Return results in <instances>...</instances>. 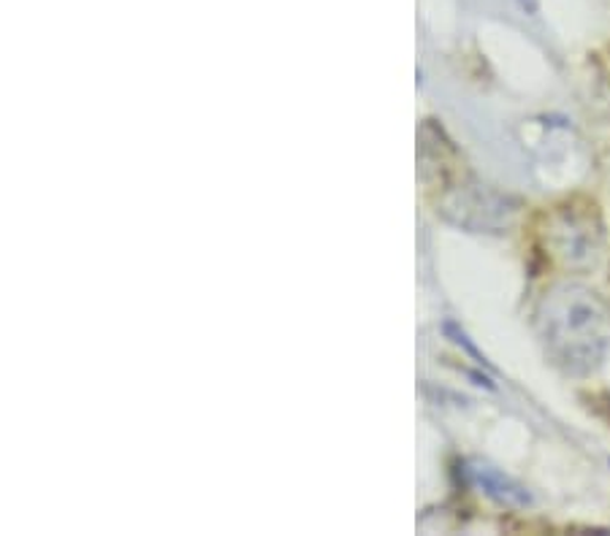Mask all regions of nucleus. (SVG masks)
<instances>
[{"instance_id":"f03ea898","label":"nucleus","mask_w":610,"mask_h":536,"mask_svg":"<svg viewBox=\"0 0 610 536\" xmlns=\"http://www.w3.org/2000/svg\"><path fill=\"white\" fill-rule=\"evenodd\" d=\"M548 245L568 268H594L606 247V228L594 204H568L553 211L548 220Z\"/></svg>"},{"instance_id":"f257e3e1","label":"nucleus","mask_w":610,"mask_h":536,"mask_svg":"<svg viewBox=\"0 0 610 536\" xmlns=\"http://www.w3.org/2000/svg\"><path fill=\"white\" fill-rule=\"evenodd\" d=\"M534 326L545 355L564 374L587 377L610 353V309L587 285H553L540 298Z\"/></svg>"},{"instance_id":"7ed1b4c3","label":"nucleus","mask_w":610,"mask_h":536,"mask_svg":"<svg viewBox=\"0 0 610 536\" xmlns=\"http://www.w3.org/2000/svg\"><path fill=\"white\" fill-rule=\"evenodd\" d=\"M470 475L478 485H481L485 494H489L491 498H496L500 504H508V507H527L529 504L527 490L521 488L519 483H513V479L502 475L500 469H494V466L475 464L470 469Z\"/></svg>"}]
</instances>
